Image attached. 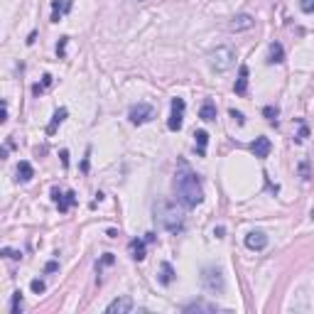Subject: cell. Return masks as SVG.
Segmentation results:
<instances>
[{"mask_svg":"<svg viewBox=\"0 0 314 314\" xmlns=\"http://www.w3.org/2000/svg\"><path fill=\"white\" fill-rule=\"evenodd\" d=\"M213 235H216V238H224V228H221V226H219V228H216V231H213Z\"/></svg>","mask_w":314,"mask_h":314,"instance_id":"37","label":"cell"},{"mask_svg":"<svg viewBox=\"0 0 314 314\" xmlns=\"http://www.w3.org/2000/svg\"><path fill=\"white\" fill-rule=\"evenodd\" d=\"M128 118H130L133 125H145L155 118V108L150 103H135L133 108H130V113H128Z\"/></svg>","mask_w":314,"mask_h":314,"instance_id":"5","label":"cell"},{"mask_svg":"<svg viewBox=\"0 0 314 314\" xmlns=\"http://www.w3.org/2000/svg\"><path fill=\"white\" fill-rule=\"evenodd\" d=\"M30 287H32V292H34V295H42V292L47 290L45 280H32V282H30Z\"/></svg>","mask_w":314,"mask_h":314,"instance_id":"26","label":"cell"},{"mask_svg":"<svg viewBox=\"0 0 314 314\" xmlns=\"http://www.w3.org/2000/svg\"><path fill=\"white\" fill-rule=\"evenodd\" d=\"M246 248L248 250H265L268 248V235L263 231H250L246 235Z\"/></svg>","mask_w":314,"mask_h":314,"instance_id":"8","label":"cell"},{"mask_svg":"<svg viewBox=\"0 0 314 314\" xmlns=\"http://www.w3.org/2000/svg\"><path fill=\"white\" fill-rule=\"evenodd\" d=\"M199 118H202V121H206V123H209V121H216V103H213V101H204L202 108H199Z\"/></svg>","mask_w":314,"mask_h":314,"instance_id":"19","label":"cell"},{"mask_svg":"<svg viewBox=\"0 0 314 314\" xmlns=\"http://www.w3.org/2000/svg\"><path fill=\"white\" fill-rule=\"evenodd\" d=\"M270 138H265V135H260V138H256L253 140V145H250V152L258 157V160H265V157L270 155Z\"/></svg>","mask_w":314,"mask_h":314,"instance_id":"10","label":"cell"},{"mask_svg":"<svg viewBox=\"0 0 314 314\" xmlns=\"http://www.w3.org/2000/svg\"><path fill=\"white\" fill-rule=\"evenodd\" d=\"M219 309H221L219 304L202 302V300H199V302H189V304H184V307H182V312H184V314H191V312H206V314H213V312H219Z\"/></svg>","mask_w":314,"mask_h":314,"instance_id":"11","label":"cell"},{"mask_svg":"<svg viewBox=\"0 0 314 314\" xmlns=\"http://www.w3.org/2000/svg\"><path fill=\"white\" fill-rule=\"evenodd\" d=\"M231 118H235V123L238 125H246V118H243V113L241 111H231Z\"/></svg>","mask_w":314,"mask_h":314,"instance_id":"32","label":"cell"},{"mask_svg":"<svg viewBox=\"0 0 314 314\" xmlns=\"http://www.w3.org/2000/svg\"><path fill=\"white\" fill-rule=\"evenodd\" d=\"M184 108H187L184 99H172V111H169V121H167V128L172 133L182 130V125H184Z\"/></svg>","mask_w":314,"mask_h":314,"instance_id":"6","label":"cell"},{"mask_svg":"<svg viewBox=\"0 0 314 314\" xmlns=\"http://www.w3.org/2000/svg\"><path fill=\"white\" fill-rule=\"evenodd\" d=\"M300 10H302L304 15L314 12V0H300Z\"/></svg>","mask_w":314,"mask_h":314,"instance_id":"27","label":"cell"},{"mask_svg":"<svg viewBox=\"0 0 314 314\" xmlns=\"http://www.w3.org/2000/svg\"><path fill=\"white\" fill-rule=\"evenodd\" d=\"M138 3H143V0H138Z\"/></svg>","mask_w":314,"mask_h":314,"instance_id":"39","label":"cell"},{"mask_svg":"<svg viewBox=\"0 0 314 314\" xmlns=\"http://www.w3.org/2000/svg\"><path fill=\"white\" fill-rule=\"evenodd\" d=\"M10 147H12V143H8L5 147H0V160H5V157H8V150H10Z\"/></svg>","mask_w":314,"mask_h":314,"instance_id":"35","label":"cell"},{"mask_svg":"<svg viewBox=\"0 0 314 314\" xmlns=\"http://www.w3.org/2000/svg\"><path fill=\"white\" fill-rule=\"evenodd\" d=\"M278 113H280V111H278L275 106H265V108H263V115H265L272 125H278Z\"/></svg>","mask_w":314,"mask_h":314,"instance_id":"24","label":"cell"},{"mask_svg":"<svg viewBox=\"0 0 314 314\" xmlns=\"http://www.w3.org/2000/svg\"><path fill=\"white\" fill-rule=\"evenodd\" d=\"M128 250H130V258L138 260V263H143L145 260V241H140V238H133L130 243H128Z\"/></svg>","mask_w":314,"mask_h":314,"instance_id":"14","label":"cell"},{"mask_svg":"<svg viewBox=\"0 0 314 314\" xmlns=\"http://www.w3.org/2000/svg\"><path fill=\"white\" fill-rule=\"evenodd\" d=\"M233 64H235V52L231 47H216L209 54V67L216 74H224L228 69H233Z\"/></svg>","mask_w":314,"mask_h":314,"instance_id":"3","label":"cell"},{"mask_svg":"<svg viewBox=\"0 0 314 314\" xmlns=\"http://www.w3.org/2000/svg\"><path fill=\"white\" fill-rule=\"evenodd\" d=\"M174 191H177V202L184 209H197L204 202V189L202 182H199V174L184 160H180V167L174 172Z\"/></svg>","mask_w":314,"mask_h":314,"instance_id":"1","label":"cell"},{"mask_svg":"<svg viewBox=\"0 0 314 314\" xmlns=\"http://www.w3.org/2000/svg\"><path fill=\"white\" fill-rule=\"evenodd\" d=\"M47 86H52V76H49V74H45V76H42V84H34V86H32V93H34V96H40V93H42Z\"/></svg>","mask_w":314,"mask_h":314,"instance_id":"23","label":"cell"},{"mask_svg":"<svg viewBox=\"0 0 314 314\" xmlns=\"http://www.w3.org/2000/svg\"><path fill=\"white\" fill-rule=\"evenodd\" d=\"M155 221L165 231L169 233H180L182 228H184V206H177V204L167 202V199H160L155 204Z\"/></svg>","mask_w":314,"mask_h":314,"instance_id":"2","label":"cell"},{"mask_svg":"<svg viewBox=\"0 0 314 314\" xmlns=\"http://www.w3.org/2000/svg\"><path fill=\"white\" fill-rule=\"evenodd\" d=\"M52 199L56 202V209H59V211L67 213L69 209L76 204V194H74V191H67V194H62V191L54 187V189H52Z\"/></svg>","mask_w":314,"mask_h":314,"instance_id":"7","label":"cell"},{"mask_svg":"<svg viewBox=\"0 0 314 314\" xmlns=\"http://www.w3.org/2000/svg\"><path fill=\"white\" fill-rule=\"evenodd\" d=\"M233 91L238 93V96H243V93L248 91V67L246 64L238 69V78H235V84H233Z\"/></svg>","mask_w":314,"mask_h":314,"instance_id":"15","label":"cell"},{"mask_svg":"<svg viewBox=\"0 0 314 314\" xmlns=\"http://www.w3.org/2000/svg\"><path fill=\"white\" fill-rule=\"evenodd\" d=\"M32 177H34V169H32V165L27 162V160H23L20 165H17V182H32Z\"/></svg>","mask_w":314,"mask_h":314,"instance_id":"18","label":"cell"},{"mask_svg":"<svg viewBox=\"0 0 314 314\" xmlns=\"http://www.w3.org/2000/svg\"><path fill=\"white\" fill-rule=\"evenodd\" d=\"M194 138H197V155L204 157L206 155V145H209V133L206 130H197Z\"/></svg>","mask_w":314,"mask_h":314,"instance_id":"21","label":"cell"},{"mask_svg":"<svg viewBox=\"0 0 314 314\" xmlns=\"http://www.w3.org/2000/svg\"><path fill=\"white\" fill-rule=\"evenodd\" d=\"M307 135H309V130H307V125H302V128H300V133H297V138H295V140H297V143H304V138H307Z\"/></svg>","mask_w":314,"mask_h":314,"instance_id":"33","label":"cell"},{"mask_svg":"<svg viewBox=\"0 0 314 314\" xmlns=\"http://www.w3.org/2000/svg\"><path fill=\"white\" fill-rule=\"evenodd\" d=\"M23 309V292L17 290V292H12V304H10V312L12 314H17Z\"/></svg>","mask_w":314,"mask_h":314,"instance_id":"22","label":"cell"},{"mask_svg":"<svg viewBox=\"0 0 314 314\" xmlns=\"http://www.w3.org/2000/svg\"><path fill=\"white\" fill-rule=\"evenodd\" d=\"M157 280H160V285H172L174 282V268L169 265V263H160V275H157Z\"/></svg>","mask_w":314,"mask_h":314,"instance_id":"16","label":"cell"},{"mask_svg":"<svg viewBox=\"0 0 314 314\" xmlns=\"http://www.w3.org/2000/svg\"><path fill=\"white\" fill-rule=\"evenodd\" d=\"M59 157H62V165H64V167H69V152H67V150H62V152H59Z\"/></svg>","mask_w":314,"mask_h":314,"instance_id":"34","label":"cell"},{"mask_svg":"<svg viewBox=\"0 0 314 314\" xmlns=\"http://www.w3.org/2000/svg\"><path fill=\"white\" fill-rule=\"evenodd\" d=\"M106 312L108 314H128V312H133V300H130V297H118V300H113V302L106 307Z\"/></svg>","mask_w":314,"mask_h":314,"instance_id":"9","label":"cell"},{"mask_svg":"<svg viewBox=\"0 0 314 314\" xmlns=\"http://www.w3.org/2000/svg\"><path fill=\"white\" fill-rule=\"evenodd\" d=\"M8 121V111L5 108H0V123H5Z\"/></svg>","mask_w":314,"mask_h":314,"instance_id":"36","label":"cell"},{"mask_svg":"<svg viewBox=\"0 0 314 314\" xmlns=\"http://www.w3.org/2000/svg\"><path fill=\"white\" fill-rule=\"evenodd\" d=\"M280 62H285V49L280 42H272L268 52V64H280Z\"/></svg>","mask_w":314,"mask_h":314,"instance_id":"17","label":"cell"},{"mask_svg":"<svg viewBox=\"0 0 314 314\" xmlns=\"http://www.w3.org/2000/svg\"><path fill=\"white\" fill-rule=\"evenodd\" d=\"M67 45H69V37H62V42L56 45V54L62 56V59L67 56Z\"/></svg>","mask_w":314,"mask_h":314,"instance_id":"28","label":"cell"},{"mask_svg":"<svg viewBox=\"0 0 314 314\" xmlns=\"http://www.w3.org/2000/svg\"><path fill=\"white\" fill-rule=\"evenodd\" d=\"M0 256H3V258H10V260L23 258V253H20V250H12V248H0Z\"/></svg>","mask_w":314,"mask_h":314,"instance_id":"25","label":"cell"},{"mask_svg":"<svg viewBox=\"0 0 314 314\" xmlns=\"http://www.w3.org/2000/svg\"><path fill=\"white\" fill-rule=\"evenodd\" d=\"M113 253H106V256H103L101 260H99V268H103V265H113Z\"/></svg>","mask_w":314,"mask_h":314,"instance_id":"30","label":"cell"},{"mask_svg":"<svg viewBox=\"0 0 314 314\" xmlns=\"http://www.w3.org/2000/svg\"><path fill=\"white\" fill-rule=\"evenodd\" d=\"M155 241V233H145V243H152Z\"/></svg>","mask_w":314,"mask_h":314,"instance_id":"38","label":"cell"},{"mask_svg":"<svg viewBox=\"0 0 314 314\" xmlns=\"http://www.w3.org/2000/svg\"><path fill=\"white\" fill-rule=\"evenodd\" d=\"M300 172H302V180H309V162L307 160L300 162Z\"/></svg>","mask_w":314,"mask_h":314,"instance_id":"29","label":"cell"},{"mask_svg":"<svg viewBox=\"0 0 314 314\" xmlns=\"http://www.w3.org/2000/svg\"><path fill=\"white\" fill-rule=\"evenodd\" d=\"M253 25H256V20L248 12H241V15H235L233 20H231V30L233 32H243V30H250Z\"/></svg>","mask_w":314,"mask_h":314,"instance_id":"12","label":"cell"},{"mask_svg":"<svg viewBox=\"0 0 314 314\" xmlns=\"http://www.w3.org/2000/svg\"><path fill=\"white\" fill-rule=\"evenodd\" d=\"M56 270H59V263H56V260H49V263L45 265V272H47V275H49V272H56Z\"/></svg>","mask_w":314,"mask_h":314,"instance_id":"31","label":"cell"},{"mask_svg":"<svg viewBox=\"0 0 314 314\" xmlns=\"http://www.w3.org/2000/svg\"><path fill=\"white\" fill-rule=\"evenodd\" d=\"M71 10V0H52V23H59L62 15Z\"/></svg>","mask_w":314,"mask_h":314,"instance_id":"13","label":"cell"},{"mask_svg":"<svg viewBox=\"0 0 314 314\" xmlns=\"http://www.w3.org/2000/svg\"><path fill=\"white\" fill-rule=\"evenodd\" d=\"M67 115H69L67 108H56V111H54V118H52V123L47 125V135H54L56 125H62V123H64V118H67Z\"/></svg>","mask_w":314,"mask_h":314,"instance_id":"20","label":"cell"},{"mask_svg":"<svg viewBox=\"0 0 314 314\" xmlns=\"http://www.w3.org/2000/svg\"><path fill=\"white\" fill-rule=\"evenodd\" d=\"M202 285L206 292L211 295H221L226 290V280H224V272L219 268H204L202 272Z\"/></svg>","mask_w":314,"mask_h":314,"instance_id":"4","label":"cell"}]
</instances>
